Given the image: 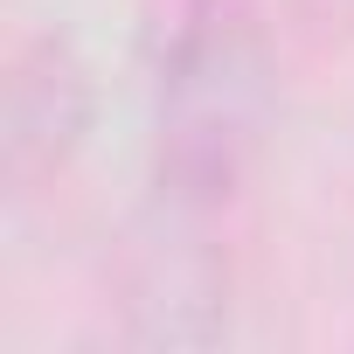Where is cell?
Returning <instances> with one entry per match:
<instances>
[{
  "mask_svg": "<svg viewBox=\"0 0 354 354\" xmlns=\"http://www.w3.org/2000/svg\"><path fill=\"white\" fill-rule=\"evenodd\" d=\"M264 97L257 28L236 0H195L160 63V195L167 209H216L250 153Z\"/></svg>",
  "mask_w": 354,
  "mask_h": 354,
  "instance_id": "1",
  "label": "cell"
},
{
  "mask_svg": "<svg viewBox=\"0 0 354 354\" xmlns=\"http://www.w3.org/2000/svg\"><path fill=\"white\" fill-rule=\"evenodd\" d=\"M91 125V84L84 63L70 56L63 35H35L15 56V84H8V181L35 188L77 153Z\"/></svg>",
  "mask_w": 354,
  "mask_h": 354,
  "instance_id": "2",
  "label": "cell"
},
{
  "mask_svg": "<svg viewBox=\"0 0 354 354\" xmlns=\"http://www.w3.org/2000/svg\"><path fill=\"white\" fill-rule=\"evenodd\" d=\"M132 333L146 347H209V340H223L230 306H223L216 264L188 243H160L139 292H132Z\"/></svg>",
  "mask_w": 354,
  "mask_h": 354,
  "instance_id": "3",
  "label": "cell"
}]
</instances>
